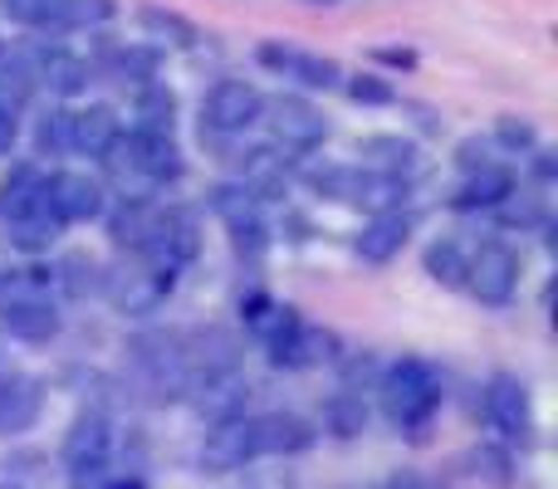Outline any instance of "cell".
Here are the masks:
<instances>
[{"instance_id": "1f68e13d", "label": "cell", "mask_w": 558, "mask_h": 489, "mask_svg": "<svg viewBox=\"0 0 558 489\" xmlns=\"http://www.w3.org/2000/svg\"><path fill=\"white\" fill-rule=\"evenodd\" d=\"M172 113H177V94L167 84H143L137 94V118L143 133H172Z\"/></svg>"}, {"instance_id": "681fc988", "label": "cell", "mask_w": 558, "mask_h": 489, "mask_svg": "<svg viewBox=\"0 0 558 489\" xmlns=\"http://www.w3.org/2000/svg\"><path fill=\"white\" fill-rule=\"evenodd\" d=\"M104 489H143V480H113V485H104Z\"/></svg>"}, {"instance_id": "30bf717a", "label": "cell", "mask_w": 558, "mask_h": 489, "mask_svg": "<svg viewBox=\"0 0 558 489\" xmlns=\"http://www.w3.org/2000/svg\"><path fill=\"white\" fill-rule=\"evenodd\" d=\"M45 211L54 216L59 225L94 221V216L104 211V186L84 172H54L45 182Z\"/></svg>"}, {"instance_id": "f35d334b", "label": "cell", "mask_w": 558, "mask_h": 489, "mask_svg": "<svg viewBox=\"0 0 558 489\" xmlns=\"http://www.w3.org/2000/svg\"><path fill=\"white\" fill-rule=\"evenodd\" d=\"M348 98H353V103H367V108H383V103H397V88L377 74H353L348 78Z\"/></svg>"}, {"instance_id": "60d3db41", "label": "cell", "mask_w": 558, "mask_h": 489, "mask_svg": "<svg viewBox=\"0 0 558 489\" xmlns=\"http://www.w3.org/2000/svg\"><path fill=\"white\" fill-rule=\"evenodd\" d=\"M118 74L133 84H153L157 78V49H123L118 54Z\"/></svg>"}, {"instance_id": "ee69618b", "label": "cell", "mask_w": 558, "mask_h": 489, "mask_svg": "<svg viewBox=\"0 0 558 489\" xmlns=\"http://www.w3.org/2000/svg\"><path fill=\"white\" fill-rule=\"evenodd\" d=\"M456 162H461L465 172H481V167H490V162H485V143H481V137H465V143L456 147Z\"/></svg>"}, {"instance_id": "8992f818", "label": "cell", "mask_w": 558, "mask_h": 489, "mask_svg": "<svg viewBox=\"0 0 558 489\" xmlns=\"http://www.w3.org/2000/svg\"><path fill=\"white\" fill-rule=\"evenodd\" d=\"M465 284H471V294L481 298V304H495V308L510 304L514 289H520V255L500 241L481 245L465 259Z\"/></svg>"}, {"instance_id": "8d00e7d4", "label": "cell", "mask_w": 558, "mask_h": 489, "mask_svg": "<svg viewBox=\"0 0 558 489\" xmlns=\"http://www.w3.org/2000/svg\"><path fill=\"white\" fill-rule=\"evenodd\" d=\"M299 323H304V318H299V314H294V308L275 304V298H270V304H265V308H260V314H255V318H251V328H255V333H260V338H265V343H279V338H289V333H294V328H299Z\"/></svg>"}, {"instance_id": "7c38bea8", "label": "cell", "mask_w": 558, "mask_h": 489, "mask_svg": "<svg viewBox=\"0 0 558 489\" xmlns=\"http://www.w3.org/2000/svg\"><path fill=\"white\" fill-rule=\"evenodd\" d=\"M485 412H490V421L500 426L510 441H530L534 431V406H530V392H524L520 377L500 372L490 382V392H485Z\"/></svg>"}, {"instance_id": "7a4b0ae2", "label": "cell", "mask_w": 558, "mask_h": 489, "mask_svg": "<svg viewBox=\"0 0 558 489\" xmlns=\"http://www.w3.org/2000/svg\"><path fill=\"white\" fill-rule=\"evenodd\" d=\"M104 162L113 167L123 182H128V172H133L137 182H147V186H167V182H177V176L186 172L172 133H143V127H137L133 137H118V147L104 157Z\"/></svg>"}, {"instance_id": "277c9868", "label": "cell", "mask_w": 558, "mask_h": 489, "mask_svg": "<svg viewBox=\"0 0 558 489\" xmlns=\"http://www.w3.org/2000/svg\"><path fill=\"white\" fill-rule=\"evenodd\" d=\"M177 289V274L172 269H157V265H133V269H104V294L118 314L128 318H147L167 304V294Z\"/></svg>"}, {"instance_id": "5bb4252c", "label": "cell", "mask_w": 558, "mask_h": 489, "mask_svg": "<svg viewBox=\"0 0 558 489\" xmlns=\"http://www.w3.org/2000/svg\"><path fill=\"white\" fill-rule=\"evenodd\" d=\"M328 357H338V333L333 328L299 323L289 338L270 343V363L289 367V372H299V367H318V363H328Z\"/></svg>"}, {"instance_id": "e0dca14e", "label": "cell", "mask_w": 558, "mask_h": 489, "mask_svg": "<svg viewBox=\"0 0 558 489\" xmlns=\"http://www.w3.org/2000/svg\"><path fill=\"white\" fill-rule=\"evenodd\" d=\"M245 396H251V382H245L241 372H226V377H216V382L192 387V406L206 426H221V421L245 416Z\"/></svg>"}, {"instance_id": "836d02e7", "label": "cell", "mask_w": 558, "mask_h": 489, "mask_svg": "<svg viewBox=\"0 0 558 489\" xmlns=\"http://www.w3.org/2000/svg\"><path fill=\"white\" fill-rule=\"evenodd\" d=\"M465 465H471V480L485 485V489L510 485V455H505L500 445H475V451L465 455Z\"/></svg>"}, {"instance_id": "f1b7e54d", "label": "cell", "mask_w": 558, "mask_h": 489, "mask_svg": "<svg viewBox=\"0 0 558 489\" xmlns=\"http://www.w3.org/2000/svg\"><path fill=\"white\" fill-rule=\"evenodd\" d=\"M357 152L363 157H377V162L387 167V176H402L407 182V172H416V143H407V137H392V133H373V137H363L357 143Z\"/></svg>"}, {"instance_id": "f546056e", "label": "cell", "mask_w": 558, "mask_h": 489, "mask_svg": "<svg viewBox=\"0 0 558 489\" xmlns=\"http://www.w3.org/2000/svg\"><path fill=\"white\" fill-rule=\"evenodd\" d=\"M137 25H143L153 39H167V45H182V49L196 45V25L167 5H137Z\"/></svg>"}, {"instance_id": "603a6c76", "label": "cell", "mask_w": 558, "mask_h": 489, "mask_svg": "<svg viewBox=\"0 0 558 489\" xmlns=\"http://www.w3.org/2000/svg\"><path fill=\"white\" fill-rule=\"evenodd\" d=\"M0 323H5L10 338H25V343H49L59 333V314L49 298H29V304L0 308Z\"/></svg>"}, {"instance_id": "ac0fdd59", "label": "cell", "mask_w": 558, "mask_h": 489, "mask_svg": "<svg viewBox=\"0 0 558 489\" xmlns=\"http://www.w3.org/2000/svg\"><path fill=\"white\" fill-rule=\"evenodd\" d=\"M45 211V176H39V167L20 162L10 167L5 176H0V221L5 225H20L25 216Z\"/></svg>"}, {"instance_id": "bcb514c9", "label": "cell", "mask_w": 558, "mask_h": 489, "mask_svg": "<svg viewBox=\"0 0 558 489\" xmlns=\"http://www.w3.org/2000/svg\"><path fill=\"white\" fill-rule=\"evenodd\" d=\"M377 59H383V64H397V69H412L416 64L412 49H377Z\"/></svg>"}, {"instance_id": "74e56055", "label": "cell", "mask_w": 558, "mask_h": 489, "mask_svg": "<svg viewBox=\"0 0 558 489\" xmlns=\"http://www.w3.org/2000/svg\"><path fill=\"white\" fill-rule=\"evenodd\" d=\"M495 143L510 147V152H530V147H539V127H534L530 118L505 113L500 123H495Z\"/></svg>"}, {"instance_id": "4dcf8cb0", "label": "cell", "mask_w": 558, "mask_h": 489, "mask_svg": "<svg viewBox=\"0 0 558 489\" xmlns=\"http://www.w3.org/2000/svg\"><path fill=\"white\" fill-rule=\"evenodd\" d=\"M29 98H35V74H29V64H20V59L0 64V113L20 118L29 108Z\"/></svg>"}, {"instance_id": "f907efd6", "label": "cell", "mask_w": 558, "mask_h": 489, "mask_svg": "<svg viewBox=\"0 0 558 489\" xmlns=\"http://www.w3.org/2000/svg\"><path fill=\"white\" fill-rule=\"evenodd\" d=\"M324 5H328V0H324Z\"/></svg>"}, {"instance_id": "7dc6e473", "label": "cell", "mask_w": 558, "mask_h": 489, "mask_svg": "<svg viewBox=\"0 0 558 489\" xmlns=\"http://www.w3.org/2000/svg\"><path fill=\"white\" fill-rule=\"evenodd\" d=\"M15 137H20L15 118H5V113H0V157H5V152H10V147H15Z\"/></svg>"}, {"instance_id": "7402d4cb", "label": "cell", "mask_w": 558, "mask_h": 489, "mask_svg": "<svg viewBox=\"0 0 558 489\" xmlns=\"http://www.w3.org/2000/svg\"><path fill=\"white\" fill-rule=\"evenodd\" d=\"M39 416V382L35 377H0V431H25Z\"/></svg>"}, {"instance_id": "4fadbf2b", "label": "cell", "mask_w": 558, "mask_h": 489, "mask_svg": "<svg viewBox=\"0 0 558 489\" xmlns=\"http://www.w3.org/2000/svg\"><path fill=\"white\" fill-rule=\"evenodd\" d=\"M245 461H255V426L245 416L235 421H221L206 431V445H202V465L206 470H241Z\"/></svg>"}, {"instance_id": "8fae6325", "label": "cell", "mask_w": 558, "mask_h": 489, "mask_svg": "<svg viewBox=\"0 0 558 489\" xmlns=\"http://www.w3.org/2000/svg\"><path fill=\"white\" fill-rule=\"evenodd\" d=\"M270 133L279 147H294V152H308L328 137V118L318 113L304 98H275L270 103Z\"/></svg>"}, {"instance_id": "9a60e30c", "label": "cell", "mask_w": 558, "mask_h": 489, "mask_svg": "<svg viewBox=\"0 0 558 489\" xmlns=\"http://www.w3.org/2000/svg\"><path fill=\"white\" fill-rule=\"evenodd\" d=\"M255 455H304L314 445V426L294 412H265L255 416Z\"/></svg>"}, {"instance_id": "ba28073f", "label": "cell", "mask_w": 558, "mask_h": 489, "mask_svg": "<svg viewBox=\"0 0 558 489\" xmlns=\"http://www.w3.org/2000/svg\"><path fill=\"white\" fill-rule=\"evenodd\" d=\"M260 113H265V94L255 84H245V78H221L202 103V118L211 133H245L251 123H260Z\"/></svg>"}, {"instance_id": "7bdbcfd3", "label": "cell", "mask_w": 558, "mask_h": 489, "mask_svg": "<svg viewBox=\"0 0 558 489\" xmlns=\"http://www.w3.org/2000/svg\"><path fill=\"white\" fill-rule=\"evenodd\" d=\"M0 10L20 25H49V0H0Z\"/></svg>"}, {"instance_id": "2e32d148", "label": "cell", "mask_w": 558, "mask_h": 489, "mask_svg": "<svg viewBox=\"0 0 558 489\" xmlns=\"http://www.w3.org/2000/svg\"><path fill=\"white\" fill-rule=\"evenodd\" d=\"M118 137H123V123H118V113L108 103H94V108H84V113H69V147H74V152L104 162V157L118 147Z\"/></svg>"}, {"instance_id": "d6a6232c", "label": "cell", "mask_w": 558, "mask_h": 489, "mask_svg": "<svg viewBox=\"0 0 558 489\" xmlns=\"http://www.w3.org/2000/svg\"><path fill=\"white\" fill-rule=\"evenodd\" d=\"M422 265H426V274H432L441 289H461V284H465V255H461V249H456L451 241L426 245Z\"/></svg>"}, {"instance_id": "83f0119b", "label": "cell", "mask_w": 558, "mask_h": 489, "mask_svg": "<svg viewBox=\"0 0 558 489\" xmlns=\"http://www.w3.org/2000/svg\"><path fill=\"white\" fill-rule=\"evenodd\" d=\"M324 431L338 436V441H353V436L367 431V406L357 392H333L324 402Z\"/></svg>"}, {"instance_id": "cb8c5ba5", "label": "cell", "mask_w": 558, "mask_h": 489, "mask_svg": "<svg viewBox=\"0 0 558 489\" xmlns=\"http://www.w3.org/2000/svg\"><path fill=\"white\" fill-rule=\"evenodd\" d=\"M29 74H35L39 84H49V94H59V98H74L88 88V64L74 54H64V49H45V54H39V69H29Z\"/></svg>"}, {"instance_id": "ab89813d", "label": "cell", "mask_w": 558, "mask_h": 489, "mask_svg": "<svg viewBox=\"0 0 558 489\" xmlns=\"http://www.w3.org/2000/svg\"><path fill=\"white\" fill-rule=\"evenodd\" d=\"M35 147L39 152H49V157L64 152L69 147V113H45L39 118L35 123Z\"/></svg>"}, {"instance_id": "d4e9b609", "label": "cell", "mask_w": 558, "mask_h": 489, "mask_svg": "<svg viewBox=\"0 0 558 489\" xmlns=\"http://www.w3.org/2000/svg\"><path fill=\"white\" fill-rule=\"evenodd\" d=\"M510 192H514V176L505 172V167H481V172H471V182L456 192V206H461V211H495Z\"/></svg>"}, {"instance_id": "e575fe53", "label": "cell", "mask_w": 558, "mask_h": 489, "mask_svg": "<svg viewBox=\"0 0 558 489\" xmlns=\"http://www.w3.org/2000/svg\"><path fill=\"white\" fill-rule=\"evenodd\" d=\"M289 78H299V84H308V88H333L338 78H343V69H338L328 54H304V49H294Z\"/></svg>"}, {"instance_id": "f6af8a7d", "label": "cell", "mask_w": 558, "mask_h": 489, "mask_svg": "<svg viewBox=\"0 0 558 489\" xmlns=\"http://www.w3.org/2000/svg\"><path fill=\"white\" fill-rule=\"evenodd\" d=\"M383 489H441V485H436L432 475H416V470H397V475H392V480H387Z\"/></svg>"}, {"instance_id": "484cf974", "label": "cell", "mask_w": 558, "mask_h": 489, "mask_svg": "<svg viewBox=\"0 0 558 489\" xmlns=\"http://www.w3.org/2000/svg\"><path fill=\"white\" fill-rule=\"evenodd\" d=\"M49 279H54V284L64 289L69 298L104 294V265H98L94 255H78V249H74V255H64V259H59V269H54V274H49Z\"/></svg>"}, {"instance_id": "9c48e42d", "label": "cell", "mask_w": 558, "mask_h": 489, "mask_svg": "<svg viewBox=\"0 0 558 489\" xmlns=\"http://www.w3.org/2000/svg\"><path fill=\"white\" fill-rule=\"evenodd\" d=\"M211 211L226 221L231 245L241 255H260L265 249V221H260V196L251 186H216L211 192Z\"/></svg>"}, {"instance_id": "52a82bcc", "label": "cell", "mask_w": 558, "mask_h": 489, "mask_svg": "<svg viewBox=\"0 0 558 489\" xmlns=\"http://www.w3.org/2000/svg\"><path fill=\"white\" fill-rule=\"evenodd\" d=\"M241 363V347L226 328H196V333L182 338V372H186V392L202 382H216V377L235 372Z\"/></svg>"}, {"instance_id": "4316f807", "label": "cell", "mask_w": 558, "mask_h": 489, "mask_svg": "<svg viewBox=\"0 0 558 489\" xmlns=\"http://www.w3.org/2000/svg\"><path fill=\"white\" fill-rule=\"evenodd\" d=\"M118 15V0H49V25L54 29H94Z\"/></svg>"}, {"instance_id": "c3c4849f", "label": "cell", "mask_w": 558, "mask_h": 489, "mask_svg": "<svg viewBox=\"0 0 558 489\" xmlns=\"http://www.w3.org/2000/svg\"><path fill=\"white\" fill-rule=\"evenodd\" d=\"M554 157H558V152H549V147H544V152H539V162H534V167H539V176H544V182H549V176L558 172V162H554Z\"/></svg>"}, {"instance_id": "b9f144b4", "label": "cell", "mask_w": 558, "mask_h": 489, "mask_svg": "<svg viewBox=\"0 0 558 489\" xmlns=\"http://www.w3.org/2000/svg\"><path fill=\"white\" fill-rule=\"evenodd\" d=\"M495 211H500L505 225H534L539 221V201H534V196H520V192H510Z\"/></svg>"}, {"instance_id": "3957f363", "label": "cell", "mask_w": 558, "mask_h": 489, "mask_svg": "<svg viewBox=\"0 0 558 489\" xmlns=\"http://www.w3.org/2000/svg\"><path fill=\"white\" fill-rule=\"evenodd\" d=\"M314 186L333 201L348 206H367L373 216H387L407 201V182L402 176H387V172H363V167H324L314 172Z\"/></svg>"}, {"instance_id": "d6986e66", "label": "cell", "mask_w": 558, "mask_h": 489, "mask_svg": "<svg viewBox=\"0 0 558 489\" xmlns=\"http://www.w3.org/2000/svg\"><path fill=\"white\" fill-rule=\"evenodd\" d=\"M108 441H113V431H108L104 416H98V412L78 416V421L69 426V436H64V465L74 475L98 470V465H104V455H108Z\"/></svg>"}, {"instance_id": "6da1fadb", "label": "cell", "mask_w": 558, "mask_h": 489, "mask_svg": "<svg viewBox=\"0 0 558 489\" xmlns=\"http://www.w3.org/2000/svg\"><path fill=\"white\" fill-rule=\"evenodd\" d=\"M377 392H383V412L392 416V426L422 431L436 416V406H441V377H436V367L422 363V357H402V363H392L383 372Z\"/></svg>"}, {"instance_id": "ffe728a7", "label": "cell", "mask_w": 558, "mask_h": 489, "mask_svg": "<svg viewBox=\"0 0 558 489\" xmlns=\"http://www.w3.org/2000/svg\"><path fill=\"white\" fill-rule=\"evenodd\" d=\"M407 241H412V221H407L402 211H387V216H373V221L363 225V235H357V255L367 259V265H387L392 255H402Z\"/></svg>"}, {"instance_id": "d590c367", "label": "cell", "mask_w": 558, "mask_h": 489, "mask_svg": "<svg viewBox=\"0 0 558 489\" xmlns=\"http://www.w3.org/2000/svg\"><path fill=\"white\" fill-rule=\"evenodd\" d=\"M54 235H59V221L49 211H35V216H25L20 225H10V245H20V249H49L54 245Z\"/></svg>"}, {"instance_id": "5b68a950", "label": "cell", "mask_w": 558, "mask_h": 489, "mask_svg": "<svg viewBox=\"0 0 558 489\" xmlns=\"http://www.w3.org/2000/svg\"><path fill=\"white\" fill-rule=\"evenodd\" d=\"M133 367L147 382L153 396H182L186 392V372H182V338L177 333H147L133 347Z\"/></svg>"}, {"instance_id": "44dd1931", "label": "cell", "mask_w": 558, "mask_h": 489, "mask_svg": "<svg viewBox=\"0 0 558 489\" xmlns=\"http://www.w3.org/2000/svg\"><path fill=\"white\" fill-rule=\"evenodd\" d=\"M157 225H162V211L147 201H123L113 216H108V235H113L123 249H137V255L153 245Z\"/></svg>"}]
</instances>
